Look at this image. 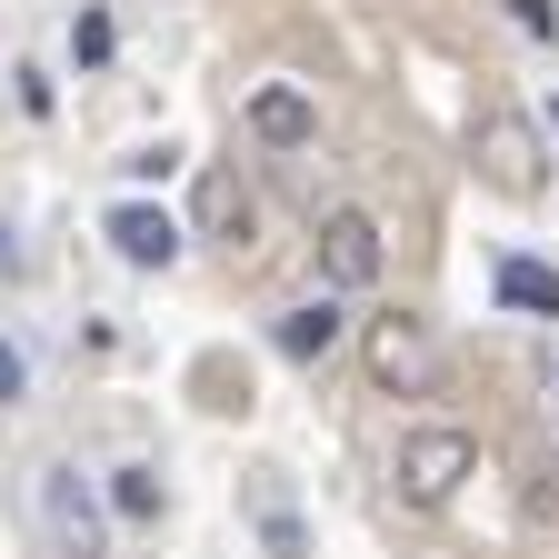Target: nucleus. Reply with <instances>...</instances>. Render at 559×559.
I'll return each instance as SVG.
<instances>
[{"label": "nucleus", "mask_w": 559, "mask_h": 559, "mask_svg": "<svg viewBox=\"0 0 559 559\" xmlns=\"http://www.w3.org/2000/svg\"><path fill=\"white\" fill-rule=\"evenodd\" d=\"M390 479H400V500H409V510H450V500H460V479H479V440L430 419V430H409V440H400Z\"/></svg>", "instance_id": "obj_1"}, {"label": "nucleus", "mask_w": 559, "mask_h": 559, "mask_svg": "<svg viewBox=\"0 0 559 559\" xmlns=\"http://www.w3.org/2000/svg\"><path fill=\"white\" fill-rule=\"evenodd\" d=\"M360 360H370V380H380V390H400V400H430V390L450 380V360H440V340H430V320H409V310L370 320V340H360Z\"/></svg>", "instance_id": "obj_2"}, {"label": "nucleus", "mask_w": 559, "mask_h": 559, "mask_svg": "<svg viewBox=\"0 0 559 559\" xmlns=\"http://www.w3.org/2000/svg\"><path fill=\"white\" fill-rule=\"evenodd\" d=\"M469 151H479V180L500 190V200H539V190H549V160H539V130H530L520 110H489Z\"/></svg>", "instance_id": "obj_3"}, {"label": "nucleus", "mask_w": 559, "mask_h": 559, "mask_svg": "<svg viewBox=\"0 0 559 559\" xmlns=\"http://www.w3.org/2000/svg\"><path fill=\"white\" fill-rule=\"evenodd\" d=\"M320 280L330 290H370L380 280V221L370 210H330L320 221Z\"/></svg>", "instance_id": "obj_4"}, {"label": "nucleus", "mask_w": 559, "mask_h": 559, "mask_svg": "<svg viewBox=\"0 0 559 559\" xmlns=\"http://www.w3.org/2000/svg\"><path fill=\"white\" fill-rule=\"evenodd\" d=\"M40 510H50L60 559H100V500L81 489V469H40Z\"/></svg>", "instance_id": "obj_5"}, {"label": "nucleus", "mask_w": 559, "mask_h": 559, "mask_svg": "<svg viewBox=\"0 0 559 559\" xmlns=\"http://www.w3.org/2000/svg\"><path fill=\"white\" fill-rule=\"evenodd\" d=\"M250 221H260V210H250V180H240V170H200V190H190V230L221 240V250H240Z\"/></svg>", "instance_id": "obj_6"}, {"label": "nucleus", "mask_w": 559, "mask_h": 559, "mask_svg": "<svg viewBox=\"0 0 559 559\" xmlns=\"http://www.w3.org/2000/svg\"><path fill=\"white\" fill-rule=\"evenodd\" d=\"M110 250H120L130 270H170V260H180V221H170V210H151V200H120V210H110Z\"/></svg>", "instance_id": "obj_7"}, {"label": "nucleus", "mask_w": 559, "mask_h": 559, "mask_svg": "<svg viewBox=\"0 0 559 559\" xmlns=\"http://www.w3.org/2000/svg\"><path fill=\"white\" fill-rule=\"evenodd\" d=\"M250 130L270 140V151H310V140H320V110H310V91H290V81H260V91H250Z\"/></svg>", "instance_id": "obj_8"}, {"label": "nucleus", "mask_w": 559, "mask_h": 559, "mask_svg": "<svg viewBox=\"0 0 559 559\" xmlns=\"http://www.w3.org/2000/svg\"><path fill=\"white\" fill-rule=\"evenodd\" d=\"M290 360H330V340H340V300L320 290V300H300V310H280V330H270Z\"/></svg>", "instance_id": "obj_9"}, {"label": "nucleus", "mask_w": 559, "mask_h": 559, "mask_svg": "<svg viewBox=\"0 0 559 559\" xmlns=\"http://www.w3.org/2000/svg\"><path fill=\"white\" fill-rule=\"evenodd\" d=\"M500 300H510V310H549V320H559V270H549V260H500Z\"/></svg>", "instance_id": "obj_10"}, {"label": "nucleus", "mask_w": 559, "mask_h": 559, "mask_svg": "<svg viewBox=\"0 0 559 559\" xmlns=\"http://www.w3.org/2000/svg\"><path fill=\"white\" fill-rule=\"evenodd\" d=\"M110 510H120V520H160V510H170V489H160V469H151V460H130V469H110Z\"/></svg>", "instance_id": "obj_11"}, {"label": "nucleus", "mask_w": 559, "mask_h": 559, "mask_svg": "<svg viewBox=\"0 0 559 559\" xmlns=\"http://www.w3.org/2000/svg\"><path fill=\"white\" fill-rule=\"evenodd\" d=\"M70 60H81V70H100V60H110V21H100V11L70 21Z\"/></svg>", "instance_id": "obj_12"}, {"label": "nucleus", "mask_w": 559, "mask_h": 559, "mask_svg": "<svg viewBox=\"0 0 559 559\" xmlns=\"http://www.w3.org/2000/svg\"><path fill=\"white\" fill-rule=\"evenodd\" d=\"M520 510H530V520H539V530H549V520H559V469H549V460H539V469H530V489H520Z\"/></svg>", "instance_id": "obj_13"}, {"label": "nucleus", "mask_w": 559, "mask_h": 559, "mask_svg": "<svg viewBox=\"0 0 559 559\" xmlns=\"http://www.w3.org/2000/svg\"><path fill=\"white\" fill-rule=\"evenodd\" d=\"M510 21H520L530 40H559V11H549V0H510Z\"/></svg>", "instance_id": "obj_14"}, {"label": "nucleus", "mask_w": 559, "mask_h": 559, "mask_svg": "<svg viewBox=\"0 0 559 559\" xmlns=\"http://www.w3.org/2000/svg\"><path fill=\"white\" fill-rule=\"evenodd\" d=\"M21 400V349H0V409Z\"/></svg>", "instance_id": "obj_15"}]
</instances>
